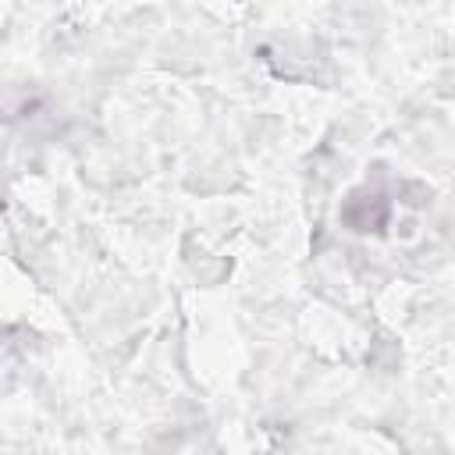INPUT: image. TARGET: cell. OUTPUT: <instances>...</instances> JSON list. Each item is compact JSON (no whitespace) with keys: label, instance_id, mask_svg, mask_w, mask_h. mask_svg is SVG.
Segmentation results:
<instances>
[{"label":"cell","instance_id":"cell-1","mask_svg":"<svg viewBox=\"0 0 455 455\" xmlns=\"http://www.w3.org/2000/svg\"><path fill=\"white\" fill-rule=\"evenodd\" d=\"M341 220L352 231H380L387 224V196L377 188H359L341 206Z\"/></svg>","mask_w":455,"mask_h":455}]
</instances>
